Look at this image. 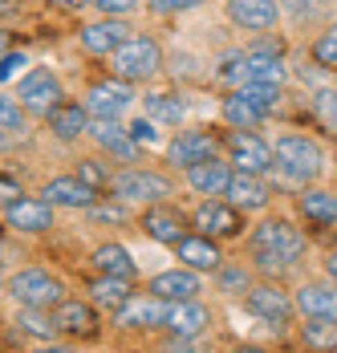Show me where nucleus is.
<instances>
[{
    "instance_id": "f257e3e1",
    "label": "nucleus",
    "mask_w": 337,
    "mask_h": 353,
    "mask_svg": "<svg viewBox=\"0 0 337 353\" xmlns=\"http://www.w3.org/2000/svg\"><path fill=\"white\" fill-rule=\"evenodd\" d=\"M309 252V240L305 232L293 223V219H280L272 215L264 223H256L248 232V256H252V268L264 272V276H280L289 268H297Z\"/></svg>"
},
{
    "instance_id": "f03ea898",
    "label": "nucleus",
    "mask_w": 337,
    "mask_h": 353,
    "mask_svg": "<svg viewBox=\"0 0 337 353\" xmlns=\"http://www.w3.org/2000/svg\"><path fill=\"white\" fill-rule=\"evenodd\" d=\"M69 296L66 281L49 268H17L8 276V301L25 309H57Z\"/></svg>"
},
{
    "instance_id": "7ed1b4c3",
    "label": "nucleus",
    "mask_w": 337,
    "mask_h": 353,
    "mask_svg": "<svg viewBox=\"0 0 337 353\" xmlns=\"http://www.w3.org/2000/svg\"><path fill=\"white\" fill-rule=\"evenodd\" d=\"M272 159H276V171L289 175L293 183H313L325 171V150L309 134H280L272 146Z\"/></svg>"
},
{
    "instance_id": "20e7f679",
    "label": "nucleus",
    "mask_w": 337,
    "mask_h": 353,
    "mask_svg": "<svg viewBox=\"0 0 337 353\" xmlns=\"http://www.w3.org/2000/svg\"><path fill=\"white\" fill-rule=\"evenodd\" d=\"M244 313L264 321L272 333H289V325L297 321V305H293V292H285L276 281H256L244 292Z\"/></svg>"
},
{
    "instance_id": "39448f33",
    "label": "nucleus",
    "mask_w": 337,
    "mask_h": 353,
    "mask_svg": "<svg viewBox=\"0 0 337 353\" xmlns=\"http://www.w3.org/2000/svg\"><path fill=\"white\" fill-rule=\"evenodd\" d=\"M114 199L122 203H167V195H175V183L163 171H146V167H126V171H114L110 187H106Z\"/></svg>"
},
{
    "instance_id": "423d86ee",
    "label": "nucleus",
    "mask_w": 337,
    "mask_h": 353,
    "mask_svg": "<svg viewBox=\"0 0 337 353\" xmlns=\"http://www.w3.org/2000/svg\"><path fill=\"white\" fill-rule=\"evenodd\" d=\"M110 70H114V77H122V81H146V77H155V73L163 70V49H159L155 37L138 33L122 49L110 53Z\"/></svg>"
},
{
    "instance_id": "0eeeda50",
    "label": "nucleus",
    "mask_w": 337,
    "mask_h": 353,
    "mask_svg": "<svg viewBox=\"0 0 337 353\" xmlns=\"http://www.w3.org/2000/svg\"><path fill=\"white\" fill-rule=\"evenodd\" d=\"M167 325V301L155 296V292H135L118 313H114V329L122 333H163Z\"/></svg>"
},
{
    "instance_id": "6e6552de",
    "label": "nucleus",
    "mask_w": 337,
    "mask_h": 353,
    "mask_svg": "<svg viewBox=\"0 0 337 353\" xmlns=\"http://www.w3.org/2000/svg\"><path fill=\"white\" fill-rule=\"evenodd\" d=\"M228 163L244 171V175H269L272 167H276V159H272V146L256 130H228Z\"/></svg>"
},
{
    "instance_id": "1a4fd4ad",
    "label": "nucleus",
    "mask_w": 337,
    "mask_h": 353,
    "mask_svg": "<svg viewBox=\"0 0 337 353\" xmlns=\"http://www.w3.org/2000/svg\"><path fill=\"white\" fill-rule=\"evenodd\" d=\"M191 228L211 240H240L244 236V212L228 199H203L191 212Z\"/></svg>"
},
{
    "instance_id": "9d476101",
    "label": "nucleus",
    "mask_w": 337,
    "mask_h": 353,
    "mask_svg": "<svg viewBox=\"0 0 337 353\" xmlns=\"http://www.w3.org/2000/svg\"><path fill=\"white\" fill-rule=\"evenodd\" d=\"M215 325V313L203 296H191V301H167V325L163 333H175V337H207Z\"/></svg>"
},
{
    "instance_id": "9b49d317",
    "label": "nucleus",
    "mask_w": 337,
    "mask_h": 353,
    "mask_svg": "<svg viewBox=\"0 0 337 353\" xmlns=\"http://www.w3.org/2000/svg\"><path fill=\"white\" fill-rule=\"evenodd\" d=\"M53 317L61 325V333L73 337V341H98L102 337V317H98V305L90 296H66Z\"/></svg>"
},
{
    "instance_id": "f8f14e48",
    "label": "nucleus",
    "mask_w": 337,
    "mask_h": 353,
    "mask_svg": "<svg viewBox=\"0 0 337 353\" xmlns=\"http://www.w3.org/2000/svg\"><path fill=\"white\" fill-rule=\"evenodd\" d=\"M61 98H66V90H61V77L53 70H29L21 77V85H17V102L25 110H33V114H49L53 106H61Z\"/></svg>"
},
{
    "instance_id": "ddd939ff",
    "label": "nucleus",
    "mask_w": 337,
    "mask_h": 353,
    "mask_svg": "<svg viewBox=\"0 0 337 353\" xmlns=\"http://www.w3.org/2000/svg\"><path fill=\"white\" fill-rule=\"evenodd\" d=\"M135 102V90H131V81H114V77H106V81H94L90 85V94H86V110H90V118L94 122H118V114Z\"/></svg>"
},
{
    "instance_id": "4468645a",
    "label": "nucleus",
    "mask_w": 337,
    "mask_h": 353,
    "mask_svg": "<svg viewBox=\"0 0 337 353\" xmlns=\"http://www.w3.org/2000/svg\"><path fill=\"white\" fill-rule=\"evenodd\" d=\"M4 223L21 236H45L53 228V203L37 199V195H21L17 203L4 208Z\"/></svg>"
},
{
    "instance_id": "2eb2a0df",
    "label": "nucleus",
    "mask_w": 337,
    "mask_h": 353,
    "mask_svg": "<svg viewBox=\"0 0 337 353\" xmlns=\"http://www.w3.org/2000/svg\"><path fill=\"white\" fill-rule=\"evenodd\" d=\"M293 305H297V317L337 321V281H329V276H321V281H301L293 288Z\"/></svg>"
},
{
    "instance_id": "dca6fc26",
    "label": "nucleus",
    "mask_w": 337,
    "mask_h": 353,
    "mask_svg": "<svg viewBox=\"0 0 337 353\" xmlns=\"http://www.w3.org/2000/svg\"><path fill=\"white\" fill-rule=\"evenodd\" d=\"M41 199H49L53 208H69V212H86L98 203V187H90L81 175H57L41 187Z\"/></svg>"
},
{
    "instance_id": "f3484780",
    "label": "nucleus",
    "mask_w": 337,
    "mask_h": 353,
    "mask_svg": "<svg viewBox=\"0 0 337 353\" xmlns=\"http://www.w3.org/2000/svg\"><path fill=\"white\" fill-rule=\"evenodd\" d=\"M220 154V139L211 130H183L179 139H171L167 146V163L171 167H195V163H207Z\"/></svg>"
},
{
    "instance_id": "a211bd4d",
    "label": "nucleus",
    "mask_w": 337,
    "mask_h": 353,
    "mask_svg": "<svg viewBox=\"0 0 337 353\" xmlns=\"http://www.w3.org/2000/svg\"><path fill=\"white\" fill-rule=\"evenodd\" d=\"M142 232H146L155 244L175 248L187 236V215L179 212L175 203H151V208L142 212Z\"/></svg>"
},
{
    "instance_id": "6ab92c4d",
    "label": "nucleus",
    "mask_w": 337,
    "mask_h": 353,
    "mask_svg": "<svg viewBox=\"0 0 337 353\" xmlns=\"http://www.w3.org/2000/svg\"><path fill=\"white\" fill-rule=\"evenodd\" d=\"M224 8H228V21L236 29H244V33H269L280 21V4L276 0H228Z\"/></svg>"
},
{
    "instance_id": "aec40b11",
    "label": "nucleus",
    "mask_w": 337,
    "mask_h": 353,
    "mask_svg": "<svg viewBox=\"0 0 337 353\" xmlns=\"http://www.w3.org/2000/svg\"><path fill=\"white\" fill-rule=\"evenodd\" d=\"M175 256H179V264L183 268H191V272H220V264H224V252H220V240H211V236H203V232H195V236H183L179 244H175Z\"/></svg>"
},
{
    "instance_id": "412c9836",
    "label": "nucleus",
    "mask_w": 337,
    "mask_h": 353,
    "mask_svg": "<svg viewBox=\"0 0 337 353\" xmlns=\"http://www.w3.org/2000/svg\"><path fill=\"white\" fill-rule=\"evenodd\" d=\"M232 175H236V167H228V163L215 154V159H207V163L187 167V187H191L195 195H203V199H224L228 187H232Z\"/></svg>"
},
{
    "instance_id": "4be33fe9",
    "label": "nucleus",
    "mask_w": 337,
    "mask_h": 353,
    "mask_svg": "<svg viewBox=\"0 0 337 353\" xmlns=\"http://www.w3.org/2000/svg\"><path fill=\"white\" fill-rule=\"evenodd\" d=\"M131 25L122 21V17H102L94 25H86L81 29V49L86 53H98V57H110L114 49H122L126 41H131Z\"/></svg>"
},
{
    "instance_id": "5701e85b",
    "label": "nucleus",
    "mask_w": 337,
    "mask_h": 353,
    "mask_svg": "<svg viewBox=\"0 0 337 353\" xmlns=\"http://www.w3.org/2000/svg\"><path fill=\"white\" fill-rule=\"evenodd\" d=\"M146 292H155L163 301H191V296H203V276L179 264V268H167V272L151 276L146 281Z\"/></svg>"
},
{
    "instance_id": "b1692460",
    "label": "nucleus",
    "mask_w": 337,
    "mask_h": 353,
    "mask_svg": "<svg viewBox=\"0 0 337 353\" xmlns=\"http://www.w3.org/2000/svg\"><path fill=\"white\" fill-rule=\"evenodd\" d=\"M228 203H236L240 212H264L272 203V187L264 183V175H244V171H236L232 175V187H228V195H224Z\"/></svg>"
},
{
    "instance_id": "393cba45",
    "label": "nucleus",
    "mask_w": 337,
    "mask_h": 353,
    "mask_svg": "<svg viewBox=\"0 0 337 353\" xmlns=\"http://www.w3.org/2000/svg\"><path fill=\"white\" fill-rule=\"evenodd\" d=\"M86 296H90L98 309L118 313V309L135 296V281H122V276H102V272H94V276L86 281Z\"/></svg>"
},
{
    "instance_id": "a878e982",
    "label": "nucleus",
    "mask_w": 337,
    "mask_h": 353,
    "mask_svg": "<svg viewBox=\"0 0 337 353\" xmlns=\"http://www.w3.org/2000/svg\"><path fill=\"white\" fill-rule=\"evenodd\" d=\"M297 212L305 215L309 228H334L337 223V195L321 191V187H305L297 195Z\"/></svg>"
},
{
    "instance_id": "bb28decb",
    "label": "nucleus",
    "mask_w": 337,
    "mask_h": 353,
    "mask_svg": "<svg viewBox=\"0 0 337 353\" xmlns=\"http://www.w3.org/2000/svg\"><path fill=\"white\" fill-rule=\"evenodd\" d=\"M90 264H94V272H102V276H122V281H135L138 276L135 256L122 244H114V240H106V244L94 248L90 252Z\"/></svg>"
},
{
    "instance_id": "cd10ccee",
    "label": "nucleus",
    "mask_w": 337,
    "mask_h": 353,
    "mask_svg": "<svg viewBox=\"0 0 337 353\" xmlns=\"http://www.w3.org/2000/svg\"><path fill=\"white\" fill-rule=\"evenodd\" d=\"M45 122H49V130L57 134V139H81V134H90V110L81 106V102H61V106H53L45 114Z\"/></svg>"
},
{
    "instance_id": "c85d7f7f",
    "label": "nucleus",
    "mask_w": 337,
    "mask_h": 353,
    "mask_svg": "<svg viewBox=\"0 0 337 353\" xmlns=\"http://www.w3.org/2000/svg\"><path fill=\"white\" fill-rule=\"evenodd\" d=\"M12 329L25 333V337H33V341H57L61 337V325L53 317V309H25V305H17Z\"/></svg>"
},
{
    "instance_id": "c756f323",
    "label": "nucleus",
    "mask_w": 337,
    "mask_h": 353,
    "mask_svg": "<svg viewBox=\"0 0 337 353\" xmlns=\"http://www.w3.org/2000/svg\"><path fill=\"white\" fill-rule=\"evenodd\" d=\"M90 139L98 142L102 150L118 154L122 163H135V159H138V142L131 139V130H126V126H118V122H90Z\"/></svg>"
},
{
    "instance_id": "7c9ffc66",
    "label": "nucleus",
    "mask_w": 337,
    "mask_h": 353,
    "mask_svg": "<svg viewBox=\"0 0 337 353\" xmlns=\"http://www.w3.org/2000/svg\"><path fill=\"white\" fill-rule=\"evenodd\" d=\"M256 284V268L252 264H244V260H224L220 264V272H215V288L224 292V296H236V301H244V292Z\"/></svg>"
},
{
    "instance_id": "2f4dec72",
    "label": "nucleus",
    "mask_w": 337,
    "mask_h": 353,
    "mask_svg": "<svg viewBox=\"0 0 337 353\" xmlns=\"http://www.w3.org/2000/svg\"><path fill=\"white\" fill-rule=\"evenodd\" d=\"M301 341L309 353H337V321L301 317Z\"/></svg>"
},
{
    "instance_id": "473e14b6",
    "label": "nucleus",
    "mask_w": 337,
    "mask_h": 353,
    "mask_svg": "<svg viewBox=\"0 0 337 353\" xmlns=\"http://www.w3.org/2000/svg\"><path fill=\"white\" fill-rule=\"evenodd\" d=\"M248 53V81H260V85H280L285 81V57L280 53H260V49H244Z\"/></svg>"
},
{
    "instance_id": "72a5a7b5",
    "label": "nucleus",
    "mask_w": 337,
    "mask_h": 353,
    "mask_svg": "<svg viewBox=\"0 0 337 353\" xmlns=\"http://www.w3.org/2000/svg\"><path fill=\"white\" fill-rule=\"evenodd\" d=\"M224 122H228L232 130H256V126L264 122V114L252 106L240 90H232V94L224 98Z\"/></svg>"
},
{
    "instance_id": "f704fd0d",
    "label": "nucleus",
    "mask_w": 337,
    "mask_h": 353,
    "mask_svg": "<svg viewBox=\"0 0 337 353\" xmlns=\"http://www.w3.org/2000/svg\"><path fill=\"white\" fill-rule=\"evenodd\" d=\"M183 102L175 94H146V118L159 122V126H179L183 122Z\"/></svg>"
},
{
    "instance_id": "c9c22d12",
    "label": "nucleus",
    "mask_w": 337,
    "mask_h": 353,
    "mask_svg": "<svg viewBox=\"0 0 337 353\" xmlns=\"http://www.w3.org/2000/svg\"><path fill=\"white\" fill-rule=\"evenodd\" d=\"M240 94H244V98H248L252 106L260 110L264 118H269V114H276V106H280V85H260V81H244V85H240Z\"/></svg>"
},
{
    "instance_id": "e433bc0d",
    "label": "nucleus",
    "mask_w": 337,
    "mask_h": 353,
    "mask_svg": "<svg viewBox=\"0 0 337 353\" xmlns=\"http://www.w3.org/2000/svg\"><path fill=\"white\" fill-rule=\"evenodd\" d=\"M0 130H4V134H17V139L29 130L25 106H21L17 98H8V94H0Z\"/></svg>"
},
{
    "instance_id": "4c0bfd02",
    "label": "nucleus",
    "mask_w": 337,
    "mask_h": 353,
    "mask_svg": "<svg viewBox=\"0 0 337 353\" xmlns=\"http://www.w3.org/2000/svg\"><path fill=\"white\" fill-rule=\"evenodd\" d=\"M313 118L321 130L337 134V90H317L313 94Z\"/></svg>"
},
{
    "instance_id": "58836bf2",
    "label": "nucleus",
    "mask_w": 337,
    "mask_h": 353,
    "mask_svg": "<svg viewBox=\"0 0 337 353\" xmlns=\"http://www.w3.org/2000/svg\"><path fill=\"white\" fill-rule=\"evenodd\" d=\"M309 53H313V61H317V65H325V70H337V25H329L325 33L317 37Z\"/></svg>"
},
{
    "instance_id": "ea45409f",
    "label": "nucleus",
    "mask_w": 337,
    "mask_h": 353,
    "mask_svg": "<svg viewBox=\"0 0 337 353\" xmlns=\"http://www.w3.org/2000/svg\"><path fill=\"white\" fill-rule=\"evenodd\" d=\"M25 65H29V53H0V85L4 81H17L21 73H25Z\"/></svg>"
},
{
    "instance_id": "a19ab883",
    "label": "nucleus",
    "mask_w": 337,
    "mask_h": 353,
    "mask_svg": "<svg viewBox=\"0 0 337 353\" xmlns=\"http://www.w3.org/2000/svg\"><path fill=\"white\" fill-rule=\"evenodd\" d=\"M159 353H203V345H200V337H175V333H163Z\"/></svg>"
},
{
    "instance_id": "79ce46f5",
    "label": "nucleus",
    "mask_w": 337,
    "mask_h": 353,
    "mask_svg": "<svg viewBox=\"0 0 337 353\" xmlns=\"http://www.w3.org/2000/svg\"><path fill=\"white\" fill-rule=\"evenodd\" d=\"M155 126H159V122H151V118L142 114V118H138V122H131L126 130H131V139H135L138 146H151V142H159V130H155Z\"/></svg>"
},
{
    "instance_id": "37998d69",
    "label": "nucleus",
    "mask_w": 337,
    "mask_h": 353,
    "mask_svg": "<svg viewBox=\"0 0 337 353\" xmlns=\"http://www.w3.org/2000/svg\"><path fill=\"white\" fill-rule=\"evenodd\" d=\"M200 4L203 0H151V12L155 17H175V12H191Z\"/></svg>"
},
{
    "instance_id": "c03bdc74",
    "label": "nucleus",
    "mask_w": 337,
    "mask_h": 353,
    "mask_svg": "<svg viewBox=\"0 0 337 353\" xmlns=\"http://www.w3.org/2000/svg\"><path fill=\"white\" fill-rule=\"evenodd\" d=\"M90 212H94V219H102V223H122V219H126V208H122V199L114 203V195H110V203H94Z\"/></svg>"
},
{
    "instance_id": "a18cd8bd",
    "label": "nucleus",
    "mask_w": 337,
    "mask_h": 353,
    "mask_svg": "<svg viewBox=\"0 0 337 353\" xmlns=\"http://www.w3.org/2000/svg\"><path fill=\"white\" fill-rule=\"evenodd\" d=\"M77 175L86 179V183H90V187H110V175H106V171H102V163H94V159H81V167H77Z\"/></svg>"
},
{
    "instance_id": "49530a36",
    "label": "nucleus",
    "mask_w": 337,
    "mask_h": 353,
    "mask_svg": "<svg viewBox=\"0 0 337 353\" xmlns=\"http://www.w3.org/2000/svg\"><path fill=\"white\" fill-rule=\"evenodd\" d=\"M94 4H98L102 17H126V12H135L142 0H94Z\"/></svg>"
},
{
    "instance_id": "de8ad7c7",
    "label": "nucleus",
    "mask_w": 337,
    "mask_h": 353,
    "mask_svg": "<svg viewBox=\"0 0 337 353\" xmlns=\"http://www.w3.org/2000/svg\"><path fill=\"white\" fill-rule=\"evenodd\" d=\"M25 191H21V183L12 175H0V208H8V203H17Z\"/></svg>"
},
{
    "instance_id": "09e8293b",
    "label": "nucleus",
    "mask_w": 337,
    "mask_h": 353,
    "mask_svg": "<svg viewBox=\"0 0 337 353\" xmlns=\"http://www.w3.org/2000/svg\"><path fill=\"white\" fill-rule=\"evenodd\" d=\"M29 353H77V345H61V341H37Z\"/></svg>"
},
{
    "instance_id": "8fccbe9b",
    "label": "nucleus",
    "mask_w": 337,
    "mask_h": 353,
    "mask_svg": "<svg viewBox=\"0 0 337 353\" xmlns=\"http://www.w3.org/2000/svg\"><path fill=\"white\" fill-rule=\"evenodd\" d=\"M280 8H289V12H297V17H305V12H313L317 8V0H276Z\"/></svg>"
},
{
    "instance_id": "3c124183",
    "label": "nucleus",
    "mask_w": 337,
    "mask_h": 353,
    "mask_svg": "<svg viewBox=\"0 0 337 353\" xmlns=\"http://www.w3.org/2000/svg\"><path fill=\"white\" fill-rule=\"evenodd\" d=\"M321 268H325V276H329V281H337V248H334V252H325Z\"/></svg>"
},
{
    "instance_id": "603ef678",
    "label": "nucleus",
    "mask_w": 337,
    "mask_h": 353,
    "mask_svg": "<svg viewBox=\"0 0 337 353\" xmlns=\"http://www.w3.org/2000/svg\"><path fill=\"white\" fill-rule=\"evenodd\" d=\"M232 353H272V350H264V345H248V341H244V345H236Z\"/></svg>"
},
{
    "instance_id": "864d4df0",
    "label": "nucleus",
    "mask_w": 337,
    "mask_h": 353,
    "mask_svg": "<svg viewBox=\"0 0 337 353\" xmlns=\"http://www.w3.org/2000/svg\"><path fill=\"white\" fill-rule=\"evenodd\" d=\"M53 4H61V8H86V4H94V0H53Z\"/></svg>"
},
{
    "instance_id": "5fc2aeb1",
    "label": "nucleus",
    "mask_w": 337,
    "mask_h": 353,
    "mask_svg": "<svg viewBox=\"0 0 337 353\" xmlns=\"http://www.w3.org/2000/svg\"><path fill=\"white\" fill-rule=\"evenodd\" d=\"M0 53H8V33L0 29Z\"/></svg>"
},
{
    "instance_id": "6e6d98bb",
    "label": "nucleus",
    "mask_w": 337,
    "mask_h": 353,
    "mask_svg": "<svg viewBox=\"0 0 337 353\" xmlns=\"http://www.w3.org/2000/svg\"><path fill=\"white\" fill-rule=\"evenodd\" d=\"M4 8H12V0H0V12H4Z\"/></svg>"
},
{
    "instance_id": "4d7b16f0",
    "label": "nucleus",
    "mask_w": 337,
    "mask_h": 353,
    "mask_svg": "<svg viewBox=\"0 0 337 353\" xmlns=\"http://www.w3.org/2000/svg\"><path fill=\"white\" fill-rule=\"evenodd\" d=\"M334 240H337V223H334Z\"/></svg>"
}]
</instances>
